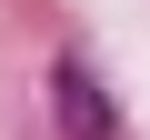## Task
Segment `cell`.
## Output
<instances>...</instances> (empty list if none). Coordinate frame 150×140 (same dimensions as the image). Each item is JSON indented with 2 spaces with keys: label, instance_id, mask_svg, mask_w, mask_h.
Instances as JSON below:
<instances>
[{
  "label": "cell",
  "instance_id": "obj_1",
  "mask_svg": "<svg viewBox=\"0 0 150 140\" xmlns=\"http://www.w3.org/2000/svg\"><path fill=\"white\" fill-rule=\"evenodd\" d=\"M50 120H60V140H120V120H110V90L90 80L80 60H60V70H50Z\"/></svg>",
  "mask_w": 150,
  "mask_h": 140
}]
</instances>
